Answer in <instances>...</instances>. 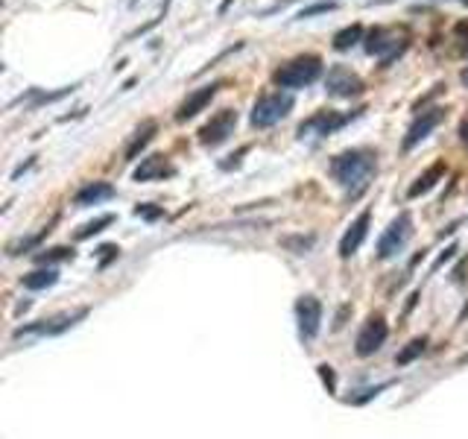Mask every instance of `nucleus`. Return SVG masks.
<instances>
[{
  "label": "nucleus",
  "instance_id": "obj_24",
  "mask_svg": "<svg viewBox=\"0 0 468 439\" xmlns=\"http://www.w3.org/2000/svg\"><path fill=\"white\" fill-rule=\"evenodd\" d=\"M68 258H73V249H68V246H56V249H47V252L35 255L39 264H53V261H68Z\"/></svg>",
  "mask_w": 468,
  "mask_h": 439
},
{
  "label": "nucleus",
  "instance_id": "obj_12",
  "mask_svg": "<svg viewBox=\"0 0 468 439\" xmlns=\"http://www.w3.org/2000/svg\"><path fill=\"white\" fill-rule=\"evenodd\" d=\"M88 316V311H77V313H61L56 316V320H41L39 325H23L15 331V337H23V334H47V337H53V334H61V331H68V328H73L79 320H85Z\"/></svg>",
  "mask_w": 468,
  "mask_h": 439
},
{
  "label": "nucleus",
  "instance_id": "obj_18",
  "mask_svg": "<svg viewBox=\"0 0 468 439\" xmlns=\"http://www.w3.org/2000/svg\"><path fill=\"white\" fill-rule=\"evenodd\" d=\"M155 132H158V124H155V120H144V124L138 126V132H135L132 144L126 146V158H129V162H132V158H138V153L155 138Z\"/></svg>",
  "mask_w": 468,
  "mask_h": 439
},
{
  "label": "nucleus",
  "instance_id": "obj_30",
  "mask_svg": "<svg viewBox=\"0 0 468 439\" xmlns=\"http://www.w3.org/2000/svg\"><path fill=\"white\" fill-rule=\"evenodd\" d=\"M454 252H457V246H448V249H445V255H442V258L436 261V270H439V266L445 264V261H451V258H454Z\"/></svg>",
  "mask_w": 468,
  "mask_h": 439
},
{
  "label": "nucleus",
  "instance_id": "obj_34",
  "mask_svg": "<svg viewBox=\"0 0 468 439\" xmlns=\"http://www.w3.org/2000/svg\"><path fill=\"white\" fill-rule=\"evenodd\" d=\"M462 3H465V6H468V0H462Z\"/></svg>",
  "mask_w": 468,
  "mask_h": 439
},
{
  "label": "nucleus",
  "instance_id": "obj_23",
  "mask_svg": "<svg viewBox=\"0 0 468 439\" xmlns=\"http://www.w3.org/2000/svg\"><path fill=\"white\" fill-rule=\"evenodd\" d=\"M47 235H50V228H44L41 231V235H35V237H27V240H18V243H9V255H21V252H30V249H35V246H39V243L47 237Z\"/></svg>",
  "mask_w": 468,
  "mask_h": 439
},
{
  "label": "nucleus",
  "instance_id": "obj_10",
  "mask_svg": "<svg viewBox=\"0 0 468 439\" xmlns=\"http://www.w3.org/2000/svg\"><path fill=\"white\" fill-rule=\"evenodd\" d=\"M325 88L331 97H357L363 91V79L346 65H334L325 77Z\"/></svg>",
  "mask_w": 468,
  "mask_h": 439
},
{
  "label": "nucleus",
  "instance_id": "obj_9",
  "mask_svg": "<svg viewBox=\"0 0 468 439\" xmlns=\"http://www.w3.org/2000/svg\"><path fill=\"white\" fill-rule=\"evenodd\" d=\"M295 322H299V334L304 340H313L322 328V302L316 296H302L295 302Z\"/></svg>",
  "mask_w": 468,
  "mask_h": 439
},
{
  "label": "nucleus",
  "instance_id": "obj_22",
  "mask_svg": "<svg viewBox=\"0 0 468 439\" xmlns=\"http://www.w3.org/2000/svg\"><path fill=\"white\" fill-rule=\"evenodd\" d=\"M112 223H115V214H103V217H97V220H91V223H85V226L77 231V240H88V237H94V235H100V231H106Z\"/></svg>",
  "mask_w": 468,
  "mask_h": 439
},
{
  "label": "nucleus",
  "instance_id": "obj_7",
  "mask_svg": "<svg viewBox=\"0 0 468 439\" xmlns=\"http://www.w3.org/2000/svg\"><path fill=\"white\" fill-rule=\"evenodd\" d=\"M234 126H237V112H234V108H220V112L199 129V144L202 146H220L223 141H228Z\"/></svg>",
  "mask_w": 468,
  "mask_h": 439
},
{
  "label": "nucleus",
  "instance_id": "obj_29",
  "mask_svg": "<svg viewBox=\"0 0 468 439\" xmlns=\"http://www.w3.org/2000/svg\"><path fill=\"white\" fill-rule=\"evenodd\" d=\"M319 375H322V381L328 384V389H331V393H334V372H331V366H319Z\"/></svg>",
  "mask_w": 468,
  "mask_h": 439
},
{
  "label": "nucleus",
  "instance_id": "obj_21",
  "mask_svg": "<svg viewBox=\"0 0 468 439\" xmlns=\"http://www.w3.org/2000/svg\"><path fill=\"white\" fill-rule=\"evenodd\" d=\"M360 39H363V27H360V23H351V27L340 30L334 35V47H337V50H349V47H354Z\"/></svg>",
  "mask_w": 468,
  "mask_h": 439
},
{
  "label": "nucleus",
  "instance_id": "obj_26",
  "mask_svg": "<svg viewBox=\"0 0 468 439\" xmlns=\"http://www.w3.org/2000/svg\"><path fill=\"white\" fill-rule=\"evenodd\" d=\"M334 9H337V3H334V0H322V3L304 6V9L299 12V18H311V15H319V12H334Z\"/></svg>",
  "mask_w": 468,
  "mask_h": 439
},
{
  "label": "nucleus",
  "instance_id": "obj_27",
  "mask_svg": "<svg viewBox=\"0 0 468 439\" xmlns=\"http://www.w3.org/2000/svg\"><path fill=\"white\" fill-rule=\"evenodd\" d=\"M135 214H138V217H144V220H158V217H162L164 211L158 208V205H150V202H144V205H138V208H135Z\"/></svg>",
  "mask_w": 468,
  "mask_h": 439
},
{
  "label": "nucleus",
  "instance_id": "obj_5",
  "mask_svg": "<svg viewBox=\"0 0 468 439\" xmlns=\"http://www.w3.org/2000/svg\"><path fill=\"white\" fill-rule=\"evenodd\" d=\"M360 112H331V108H322V112H316L313 117H307L304 124L299 126V138H322V135H331V132H337L340 126H346L349 120H354Z\"/></svg>",
  "mask_w": 468,
  "mask_h": 439
},
{
  "label": "nucleus",
  "instance_id": "obj_31",
  "mask_svg": "<svg viewBox=\"0 0 468 439\" xmlns=\"http://www.w3.org/2000/svg\"><path fill=\"white\" fill-rule=\"evenodd\" d=\"M460 141L468 146V117L462 120V124H460Z\"/></svg>",
  "mask_w": 468,
  "mask_h": 439
},
{
  "label": "nucleus",
  "instance_id": "obj_16",
  "mask_svg": "<svg viewBox=\"0 0 468 439\" xmlns=\"http://www.w3.org/2000/svg\"><path fill=\"white\" fill-rule=\"evenodd\" d=\"M115 197V188L108 185V182H88L85 188L77 191V197H73V202L79 205V208H85V205H97V202H103V199H112Z\"/></svg>",
  "mask_w": 468,
  "mask_h": 439
},
{
  "label": "nucleus",
  "instance_id": "obj_20",
  "mask_svg": "<svg viewBox=\"0 0 468 439\" xmlns=\"http://www.w3.org/2000/svg\"><path fill=\"white\" fill-rule=\"evenodd\" d=\"M425 349H427V337H416V340H410V343L396 355V363H398V366H407V363H413L416 358H422Z\"/></svg>",
  "mask_w": 468,
  "mask_h": 439
},
{
  "label": "nucleus",
  "instance_id": "obj_13",
  "mask_svg": "<svg viewBox=\"0 0 468 439\" xmlns=\"http://www.w3.org/2000/svg\"><path fill=\"white\" fill-rule=\"evenodd\" d=\"M369 223H372V211H369V208L357 214V220L349 226V231L340 240V258H351V255L363 246V240L369 235Z\"/></svg>",
  "mask_w": 468,
  "mask_h": 439
},
{
  "label": "nucleus",
  "instance_id": "obj_11",
  "mask_svg": "<svg viewBox=\"0 0 468 439\" xmlns=\"http://www.w3.org/2000/svg\"><path fill=\"white\" fill-rule=\"evenodd\" d=\"M442 117H445V108H425V112L410 124L407 138H404V150H413L416 144H422L430 132L442 124Z\"/></svg>",
  "mask_w": 468,
  "mask_h": 439
},
{
  "label": "nucleus",
  "instance_id": "obj_6",
  "mask_svg": "<svg viewBox=\"0 0 468 439\" xmlns=\"http://www.w3.org/2000/svg\"><path fill=\"white\" fill-rule=\"evenodd\" d=\"M366 50L372 53V56H378V59H384V62H392L396 56H401L404 50H407V39H404V35H398V30L378 27V30L369 32Z\"/></svg>",
  "mask_w": 468,
  "mask_h": 439
},
{
  "label": "nucleus",
  "instance_id": "obj_3",
  "mask_svg": "<svg viewBox=\"0 0 468 439\" xmlns=\"http://www.w3.org/2000/svg\"><path fill=\"white\" fill-rule=\"evenodd\" d=\"M290 112H293V97L281 94V91H269L264 97H257V103L252 106V126L269 129V126L281 124Z\"/></svg>",
  "mask_w": 468,
  "mask_h": 439
},
{
  "label": "nucleus",
  "instance_id": "obj_15",
  "mask_svg": "<svg viewBox=\"0 0 468 439\" xmlns=\"http://www.w3.org/2000/svg\"><path fill=\"white\" fill-rule=\"evenodd\" d=\"M217 91H220V82H211V85H202V88H196V91L188 97V100H184V103L179 106L176 120H182V124H184V120L196 117V115H199L208 103L214 100V94H217Z\"/></svg>",
  "mask_w": 468,
  "mask_h": 439
},
{
  "label": "nucleus",
  "instance_id": "obj_4",
  "mask_svg": "<svg viewBox=\"0 0 468 439\" xmlns=\"http://www.w3.org/2000/svg\"><path fill=\"white\" fill-rule=\"evenodd\" d=\"M413 237V217L407 211H401L396 220L389 223V228L380 235L378 240V258L380 261H389V258H396V255L407 246V240Z\"/></svg>",
  "mask_w": 468,
  "mask_h": 439
},
{
  "label": "nucleus",
  "instance_id": "obj_17",
  "mask_svg": "<svg viewBox=\"0 0 468 439\" xmlns=\"http://www.w3.org/2000/svg\"><path fill=\"white\" fill-rule=\"evenodd\" d=\"M445 176V162H436V164H430L422 176H418L413 185H410V191H407V197L410 199H416V197H422V193H427V191H433V185L436 182Z\"/></svg>",
  "mask_w": 468,
  "mask_h": 439
},
{
  "label": "nucleus",
  "instance_id": "obj_28",
  "mask_svg": "<svg viewBox=\"0 0 468 439\" xmlns=\"http://www.w3.org/2000/svg\"><path fill=\"white\" fill-rule=\"evenodd\" d=\"M117 252H120L117 246H103V249H100V266H106L112 258H117Z\"/></svg>",
  "mask_w": 468,
  "mask_h": 439
},
{
  "label": "nucleus",
  "instance_id": "obj_19",
  "mask_svg": "<svg viewBox=\"0 0 468 439\" xmlns=\"http://www.w3.org/2000/svg\"><path fill=\"white\" fill-rule=\"evenodd\" d=\"M56 282H59V273L53 270V266H44V270H35V273L21 278V284L27 290H47V287H53Z\"/></svg>",
  "mask_w": 468,
  "mask_h": 439
},
{
  "label": "nucleus",
  "instance_id": "obj_33",
  "mask_svg": "<svg viewBox=\"0 0 468 439\" xmlns=\"http://www.w3.org/2000/svg\"><path fill=\"white\" fill-rule=\"evenodd\" d=\"M462 50H465V53H468V41H465V44H462Z\"/></svg>",
  "mask_w": 468,
  "mask_h": 439
},
{
  "label": "nucleus",
  "instance_id": "obj_8",
  "mask_svg": "<svg viewBox=\"0 0 468 439\" xmlns=\"http://www.w3.org/2000/svg\"><path fill=\"white\" fill-rule=\"evenodd\" d=\"M387 334H389V325L384 316H369V322L360 328V334H357V343H354V351L360 358H372L375 351L387 343Z\"/></svg>",
  "mask_w": 468,
  "mask_h": 439
},
{
  "label": "nucleus",
  "instance_id": "obj_14",
  "mask_svg": "<svg viewBox=\"0 0 468 439\" xmlns=\"http://www.w3.org/2000/svg\"><path fill=\"white\" fill-rule=\"evenodd\" d=\"M176 173V167L167 162V155H146L144 162L135 167V173L132 179L135 182H153V179H167V176H173Z\"/></svg>",
  "mask_w": 468,
  "mask_h": 439
},
{
  "label": "nucleus",
  "instance_id": "obj_1",
  "mask_svg": "<svg viewBox=\"0 0 468 439\" xmlns=\"http://www.w3.org/2000/svg\"><path fill=\"white\" fill-rule=\"evenodd\" d=\"M375 170H378V155L372 150H366V146L346 150L331 162V176H334L346 191H351V197H357V193L369 185V179H372Z\"/></svg>",
  "mask_w": 468,
  "mask_h": 439
},
{
  "label": "nucleus",
  "instance_id": "obj_32",
  "mask_svg": "<svg viewBox=\"0 0 468 439\" xmlns=\"http://www.w3.org/2000/svg\"><path fill=\"white\" fill-rule=\"evenodd\" d=\"M460 79H462V85H465V88H468V68L460 73Z\"/></svg>",
  "mask_w": 468,
  "mask_h": 439
},
{
  "label": "nucleus",
  "instance_id": "obj_2",
  "mask_svg": "<svg viewBox=\"0 0 468 439\" xmlns=\"http://www.w3.org/2000/svg\"><path fill=\"white\" fill-rule=\"evenodd\" d=\"M319 77H322V59L316 53H304L281 65L273 79L278 88H304V85H313Z\"/></svg>",
  "mask_w": 468,
  "mask_h": 439
},
{
  "label": "nucleus",
  "instance_id": "obj_25",
  "mask_svg": "<svg viewBox=\"0 0 468 439\" xmlns=\"http://www.w3.org/2000/svg\"><path fill=\"white\" fill-rule=\"evenodd\" d=\"M281 243H284V246L290 249V252H295V255H304L307 249H311L313 246V243H316V237L313 235H299V237H284V240H281Z\"/></svg>",
  "mask_w": 468,
  "mask_h": 439
}]
</instances>
